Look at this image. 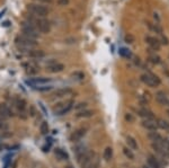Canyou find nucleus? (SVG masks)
Listing matches in <instances>:
<instances>
[{
    "instance_id": "19",
    "label": "nucleus",
    "mask_w": 169,
    "mask_h": 168,
    "mask_svg": "<svg viewBox=\"0 0 169 168\" xmlns=\"http://www.w3.org/2000/svg\"><path fill=\"white\" fill-rule=\"evenodd\" d=\"M94 111H92V110H82V111H79L77 113V117H79V118H87V117L94 116Z\"/></svg>"
},
{
    "instance_id": "41",
    "label": "nucleus",
    "mask_w": 169,
    "mask_h": 168,
    "mask_svg": "<svg viewBox=\"0 0 169 168\" xmlns=\"http://www.w3.org/2000/svg\"><path fill=\"white\" fill-rule=\"evenodd\" d=\"M167 113H168V115H169V110H168V111H167Z\"/></svg>"
},
{
    "instance_id": "35",
    "label": "nucleus",
    "mask_w": 169,
    "mask_h": 168,
    "mask_svg": "<svg viewBox=\"0 0 169 168\" xmlns=\"http://www.w3.org/2000/svg\"><path fill=\"white\" fill-rule=\"evenodd\" d=\"M124 39H125V42H126V43L131 44V43H133V42H134V36H133L132 34H126Z\"/></svg>"
},
{
    "instance_id": "32",
    "label": "nucleus",
    "mask_w": 169,
    "mask_h": 168,
    "mask_svg": "<svg viewBox=\"0 0 169 168\" xmlns=\"http://www.w3.org/2000/svg\"><path fill=\"white\" fill-rule=\"evenodd\" d=\"M37 90H39V92H46V90H51L52 89V86H46V85H42V86H34Z\"/></svg>"
},
{
    "instance_id": "13",
    "label": "nucleus",
    "mask_w": 169,
    "mask_h": 168,
    "mask_svg": "<svg viewBox=\"0 0 169 168\" xmlns=\"http://www.w3.org/2000/svg\"><path fill=\"white\" fill-rule=\"evenodd\" d=\"M72 93H73V90L71 88L65 87V88H59V89H56L55 92H54V94H53V96H55V97H65V96H70Z\"/></svg>"
},
{
    "instance_id": "11",
    "label": "nucleus",
    "mask_w": 169,
    "mask_h": 168,
    "mask_svg": "<svg viewBox=\"0 0 169 168\" xmlns=\"http://www.w3.org/2000/svg\"><path fill=\"white\" fill-rule=\"evenodd\" d=\"M147 163H148V166L150 168H162L160 161L156 158V156H153L151 153H149L148 157H147Z\"/></svg>"
},
{
    "instance_id": "33",
    "label": "nucleus",
    "mask_w": 169,
    "mask_h": 168,
    "mask_svg": "<svg viewBox=\"0 0 169 168\" xmlns=\"http://www.w3.org/2000/svg\"><path fill=\"white\" fill-rule=\"evenodd\" d=\"M87 106H88V104H87L86 102H81V103H79L78 105H75V108L78 110V111H82V110H86Z\"/></svg>"
},
{
    "instance_id": "9",
    "label": "nucleus",
    "mask_w": 169,
    "mask_h": 168,
    "mask_svg": "<svg viewBox=\"0 0 169 168\" xmlns=\"http://www.w3.org/2000/svg\"><path fill=\"white\" fill-rule=\"evenodd\" d=\"M86 132H87V128H79V129H77V130L70 135V140L73 141V142H78L79 140H81V139L85 137Z\"/></svg>"
},
{
    "instance_id": "23",
    "label": "nucleus",
    "mask_w": 169,
    "mask_h": 168,
    "mask_svg": "<svg viewBox=\"0 0 169 168\" xmlns=\"http://www.w3.org/2000/svg\"><path fill=\"white\" fill-rule=\"evenodd\" d=\"M113 157V149L111 147H107L106 149L104 150V153H103V158L106 160V161H110Z\"/></svg>"
},
{
    "instance_id": "1",
    "label": "nucleus",
    "mask_w": 169,
    "mask_h": 168,
    "mask_svg": "<svg viewBox=\"0 0 169 168\" xmlns=\"http://www.w3.org/2000/svg\"><path fill=\"white\" fill-rule=\"evenodd\" d=\"M15 42H16V45L18 46V49L20 50H33L34 48L37 46V42L36 39H33V38H29L27 36H24V35H18L17 37L15 38Z\"/></svg>"
},
{
    "instance_id": "10",
    "label": "nucleus",
    "mask_w": 169,
    "mask_h": 168,
    "mask_svg": "<svg viewBox=\"0 0 169 168\" xmlns=\"http://www.w3.org/2000/svg\"><path fill=\"white\" fill-rule=\"evenodd\" d=\"M146 41H147V43L150 45V48L152 50H154V51H159V50H160L161 43H160V41H159L158 38L152 37V36H147V37H146Z\"/></svg>"
},
{
    "instance_id": "7",
    "label": "nucleus",
    "mask_w": 169,
    "mask_h": 168,
    "mask_svg": "<svg viewBox=\"0 0 169 168\" xmlns=\"http://www.w3.org/2000/svg\"><path fill=\"white\" fill-rule=\"evenodd\" d=\"M34 25L38 29V32H41L43 34H47L51 31V24H50V21L47 19L45 18H38L37 17L35 23H34Z\"/></svg>"
},
{
    "instance_id": "15",
    "label": "nucleus",
    "mask_w": 169,
    "mask_h": 168,
    "mask_svg": "<svg viewBox=\"0 0 169 168\" xmlns=\"http://www.w3.org/2000/svg\"><path fill=\"white\" fill-rule=\"evenodd\" d=\"M139 113V115L141 116V117H143L144 120H154V115H153V113L149 111V110H147V108H141V110H139L138 111Z\"/></svg>"
},
{
    "instance_id": "17",
    "label": "nucleus",
    "mask_w": 169,
    "mask_h": 168,
    "mask_svg": "<svg viewBox=\"0 0 169 168\" xmlns=\"http://www.w3.org/2000/svg\"><path fill=\"white\" fill-rule=\"evenodd\" d=\"M54 155L59 160H68L69 159V155L67 153V151L63 149H55L54 150Z\"/></svg>"
},
{
    "instance_id": "30",
    "label": "nucleus",
    "mask_w": 169,
    "mask_h": 168,
    "mask_svg": "<svg viewBox=\"0 0 169 168\" xmlns=\"http://www.w3.org/2000/svg\"><path fill=\"white\" fill-rule=\"evenodd\" d=\"M160 143H161V146H162V148L164 150L166 151V152H169V140L168 139H161V141H160Z\"/></svg>"
},
{
    "instance_id": "18",
    "label": "nucleus",
    "mask_w": 169,
    "mask_h": 168,
    "mask_svg": "<svg viewBox=\"0 0 169 168\" xmlns=\"http://www.w3.org/2000/svg\"><path fill=\"white\" fill-rule=\"evenodd\" d=\"M28 56L31 58H34V59H42V58L45 56V53H44L43 50H34L33 49V50H29Z\"/></svg>"
},
{
    "instance_id": "3",
    "label": "nucleus",
    "mask_w": 169,
    "mask_h": 168,
    "mask_svg": "<svg viewBox=\"0 0 169 168\" xmlns=\"http://www.w3.org/2000/svg\"><path fill=\"white\" fill-rule=\"evenodd\" d=\"M75 106V102L72 99L67 100V102H61L59 104H56L55 106L53 107V113L55 115H65L70 112Z\"/></svg>"
},
{
    "instance_id": "39",
    "label": "nucleus",
    "mask_w": 169,
    "mask_h": 168,
    "mask_svg": "<svg viewBox=\"0 0 169 168\" xmlns=\"http://www.w3.org/2000/svg\"><path fill=\"white\" fill-rule=\"evenodd\" d=\"M64 168H73V167H72L71 165H69V166H65V167H64Z\"/></svg>"
},
{
    "instance_id": "40",
    "label": "nucleus",
    "mask_w": 169,
    "mask_h": 168,
    "mask_svg": "<svg viewBox=\"0 0 169 168\" xmlns=\"http://www.w3.org/2000/svg\"><path fill=\"white\" fill-rule=\"evenodd\" d=\"M142 168H150V167H149L148 165H144V166H143V167H142Z\"/></svg>"
},
{
    "instance_id": "37",
    "label": "nucleus",
    "mask_w": 169,
    "mask_h": 168,
    "mask_svg": "<svg viewBox=\"0 0 169 168\" xmlns=\"http://www.w3.org/2000/svg\"><path fill=\"white\" fill-rule=\"evenodd\" d=\"M34 1H36V3H39V5L42 2L43 3H52L53 2V0H34Z\"/></svg>"
},
{
    "instance_id": "8",
    "label": "nucleus",
    "mask_w": 169,
    "mask_h": 168,
    "mask_svg": "<svg viewBox=\"0 0 169 168\" xmlns=\"http://www.w3.org/2000/svg\"><path fill=\"white\" fill-rule=\"evenodd\" d=\"M46 70L49 72H51V74H59V72L64 70V66L62 63H60V62H54L53 61V62L46 64Z\"/></svg>"
},
{
    "instance_id": "4",
    "label": "nucleus",
    "mask_w": 169,
    "mask_h": 168,
    "mask_svg": "<svg viewBox=\"0 0 169 168\" xmlns=\"http://www.w3.org/2000/svg\"><path fill=\"white\" fill-rule=\"evenodd\" d=\"M27 10L32 15H34L35 17H38V18H44L49 14V9L39 3H29L27 6Z\"/></svg>"
},
{
    "instance_id": "31",
    "label": "nucleus",
    "mask_w": 169,
    "mask_h": 168,
    "mask_svg": "<svg viewBox=\"0 0 169 168\" xmlns=\"http://www.w3.org/2000/svg\"><path fill=\"white\" fill-rule=\"evenodd\" d=\"M36 114H37V110H36V107H35L34 105H31V106H29V108H28V115H29L31 117H35V116H36Z\"/></svg>"
},
{
    "instance_id": "14",
    "label": "nucleus",
    "mask_w": 169,
    "mask_h": 168,
    "mask_svg": "<svg viewBox=\"0 0 169 168\" xmlns=\"http://www.w3.org/2000/svg\"><path fill=\"white\" fill-rule=\"evenodd\" d=\"M156 99L161 104V105H169V99L168 97L166 96L165 92H158L156 94Z\"/></svg>"
},
{
    "instance_id": "20",
    "label": "nucleus",
    "mask_w": 169,
    "mask_h": 168,
    "mask_svg": "<svg viewBox=\"0 0 169 168\" xmlns=\"http://www.w3.org/2000/svg\"><path fill=\"white\" fill-rule=\"evenodd\" d=\"M148 138L150 139L152 142H160L161 139H162V137H161L157 131H150V132L148 133Z\"/></svg>"
},
{
    "instance_id": "24",
    "label": "nucleus",
    "mask_w": 169,
    "mask_h": 168,
    "mask_svg": "<svg viewBox=\"0 0 169 168\" xmlns=\"http://www.w3.org/2000/svg\"><path fill=\"white\" fill-rule=\"evenodd\" d=\"M157 122H158V123H157L158 128H160V129H162V130L169 132V123L167 122V121H165V120L160 118V120H158Z\"/></svg>"
},
{
    "instance_id": "5",
    "label": "nucleus",
    "mask_w": 169,
    "mask_h": 168,
    "mask_svg": "<svg viewBox=\"0 0 169 168\" xmlns=\"http://www.w3.org/2000/svg\"><path fill=\"white\" fill-rule=\"evenodd\" d=\"M77 158H78V161H79L81 168H92L93 164H94V152L85 151L83 153H81Z\"/></svg>"
},
{
    "instance_id": "25",
    "label": "nucleus",
    "mask_w": 169,
    "mask_h": 168,
    "mask_svg": "<svg viewBox=\"0 0 169 168\" xmlns=\"http://www.w3.org/2000/svg\"><path fill=\"white\" fill-rule=\"evenodd\" d=\"M123 153H124L125 157L129 158L130 160H133V159L135 158V156H134V153H133V150H131L130 148H128V147H124V148H123Z\"/></svg>"
},
{
    "instance_id": "26",
    "label": "nucleus",
    "mask_w": 169,
    "mask_h": 168,
    "mask_svg": "<svg viewBox=\"0 0 169 168\" xmlns=\"http://www.w3.org/2000/svg\"><path fill=\"white\" fill-rule=\"evenodd\" d=\"M16 106L19 110V112H25L26 111V102L24 99H18L16 102Z\"/></svg>"
},
{
    "instance_id": "38",
    "label": "nucleus",
    "mask_w": 169,
    "mask_h": 168,
    "mask_svg": "<svg viewBox=\"0 0 169 168\" xmlns=\"http://www.w3.org/2000/svg\"><path fill=\"white\" fill-rule=\"evenodd\" d=\"M161 41H162V42H161V43H164V44H165V45H168V39H167V37H166V36H164V35H161Z\"/></svg>"
},
{
    "instance_id": "16",
    "label": "nucleus",
    "mask_w": 169,
    "mask_h": 168,
    "mask_svg": "<svg viewBox=\"0 0 169 168\" xmlns=\"http://www.w3.org/2000/svg\"><path fill=\"white\" fill-rule=\"evenodd\" d=\"M126 145L128 148H130L131 150H138L139 146H138V141L132 137V135H128L126 137Z\"/></svg>"
},
{
    "instance_id": "28",
    "label": "nucleus",
    "mask_w": 169,
    "mask_h": 168,
    "mask_svg": "<svg viewBox=\"0 0 169 168\" xmlns=\"http://www.w3.org/2000/svg\"><path fill=\"white\" fill-rule=\"evenodd\" d=\"M39 131H41L42 134H46V133L49 132V123H47L46 121H43V122L41 123V125H39Z\"/></svg>"
},
{
    "instance_id": "27",
    "label": "nucleus",
    "mask_w": 169,
    "mask_h": 168,
    "mask_svg": "<svg viewBox=\"0 0 169 168\" xmlns=\"http://www.w3.org/2000/svg\"><path fill=\"white\" fill-rule=\"evenodd\" d=\"M149 60H150L152 63H154V64H159V63L161 62L160 56H158V54H156V53H150V56H149Z\"/></svg>"
},
{
    "instance_id": "34",
    "label": "nucleus",
    "mask_w": 169,
    "mask_h": 168,
    "mask_svg": "<svg viewBox=\"0 0 169 168\" xmlns=\"http://www.w3.org/2000/svg\"><path fill=\"white\" fill-rule=\"evenodd\" d=\"M124 118L129 123H133L134 122V116H133V114H131V113H126L125 116H124Z\"/></svg>"
},
{
    "instance_id": "6",
    "label": "nucleus",
    "mask_w": 169,
    "mask_h": 168,
    "mask_svg": "<svg viewBox=\"0 0 169 168\" xmlns=\"http://www.w3.org/2000/svg\"><path fill=\"white\" fill-rule=\"evenodd\" d=\"M141 81H142L143 84H146L147 86L152 87V88H153V87H157V86H159V85L161 84L159 77L156 76L154 74H152V72L143 74V75L141 76Z\"/></svg>"
},
{
    "instance_id": "21",
    "label": "nucleus",
    "mask_w": 169,
    "mask_h": 168,
    "mask_svg": "<svg viewBox=\"0 0 169 168\" xmlns=\"http://www.w3.org/2000/svg\"><path fill=\"white\" fill-rule=\"evenodd\" d=\"M28 82L31 85H33V86H37V85H44L46 82H50V79L49 78H43V77L42 78H34Z\"/></svg>"
},
{
    "instance_id": "29",
    "label": "nucleus",
    "mask_w": 169,
    "mask_h": 168,
    "mask_svg": "<svg viewBox=\"0 0 169 168\" xmlns=\"http://www.w3.org/2000/svg\"><path fill=\"white\" fill-rule=\"evenodd\" d=\"M71 77L73 79H77V80H83L85 79V74L81 72V71H75L71 74Z\"/></svg>"
},
{
    "instance_id": "36",
    "label": "nucleus",
    "mask_w": 169,
    "mask_h": 168,
    "mask_svg": "<svg viewBox=\"0 0 169 168\" xmlns=\"http://www.w3.org/2000/svg\"><path fill=\"white\" fill-rule=\"evenodd\" d=\"M69 1L70 0H57V3H59V6H67V5H69Z\"/></svg>"
},
{
    "instance_id": "2",
    "label": "nucleus",
    "mask_w": 169,
    "mask_h": 168,
    "mask_svg": "<svg viewBox=\"0 0 169 168\" xmlns=\"http://www.w3.org/2000/svg\"><path fill=\"white\" fill-rule=\"evenodd\" d=\"M21 35L36 39L39 36V33H38L37 28L35 27V25H33L29 21H23L21 23Z\"/></svg>"
},
{
    "instance_id": "12",
    "label": "nucleus",
    "mask_w": 169,
    "mask_h": 168,
    "mask_svg": "<svg viewBox=\"0 0 169 168\" xmlns=\"http://www.w3.org/2000/svg\"><path fill=\"white\" fill-rule=\"evenodd\" d=\"M142 127L149 131H157V129H158L156 120H143Z\"/></svg>"
},
{
    "instance_id": "22",
    "label": "nucleus",
    "mask_w": 169,
    "mask_h": 168,
    "mask_svg": "<svg viewBox=\"0 0 169 168\" xmlns=\"http://www.w3.org/2000/svg\"><path fill=\"white\" fill-rule=\"evenodd\" d=\"M151 148L154 150L157 153H160V155H165V153H166V151L164 150V148H162V146H161L160 142H152V143H151Z\"/></svg>"
}]
</instances>
